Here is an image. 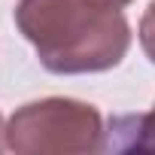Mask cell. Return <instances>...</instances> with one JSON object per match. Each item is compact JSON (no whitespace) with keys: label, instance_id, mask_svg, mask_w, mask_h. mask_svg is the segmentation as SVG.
Listing matches in <instances>:
<instances>
[{"label":"cell","instance_id":"6da1fadb","mask_svg":"<svg viewBox=\"0 0 155 155\" xmlns=\"http://www.w3.org/2000/svg\"><path fill=\"white\" fill-rule=\"evenodd\" d=\"M131 0H18L15 25L52 73H101L116 67L131 28L122 6Z\"/></svg>","mask_w":155,"mask_h":155},{"label":"cell","instance_id":"7a4b0ae2","mask_svg":"<svg viewBox=\"0 0 155 155\" xmlns=\"http://www.w3.org/2000/svg\"><path fill=\"white\" fill-rule=\"evenodd\" d=\"M104 122L91 104L73 97H46L25 104L6 125V146L18 155H79L97 152Z\"/></svg>","mask_w":155,"mask_h":155},{"label":"cell","instance_id":"3957f363","mask_svg":"<svg viewBox=\"0 0 155 155\" xmlns=\"http://www.w3.org/2000/svg\"><path fill=\"white\" fill-rule=\"evenodd\" d=\"M140 46H143L146 58L155 64V0L149 3V9L140 18Z\"/></svg>","mask_w":155,"mask_h":155},{"label":"cell","instance_id":"277c9868","mask_svg":"<svg viewBox=\"0 0 155 155\" xmlns=\"http://www.w3.org/2000/svg\"><path fill=\"white\" fill-rule=\"evenodd\" d=\"M140 146L143 149H155V107L140 125Z\"/></svg>","mask_w":155,"mask_h":155},{"label":"cell","instance_id":"5b68a950","mask_svg":"<svg viewBox=\"0 0 155 155\" xmlns=\"http://www.w3.org/2000/svg\"><path fill=\"white\" fill-rule=\"evenodd\" d=\"M3 143H6V128H3V119H0V149H3Z\"/></svg>","mask_w":155,"mask_h":155}]
</instances>
